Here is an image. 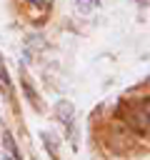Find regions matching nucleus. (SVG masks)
Instances as JSON below:
<instances>
[{
    "instance_id": "1",
    "label": "nucleus",
    "mask_w": 150,
    "mask_h": 160,
    "mask_svg": "<svg viewBox=\"0 0 150 160\" xmlns=\"http://www.w3.org/2000/svg\"><path fill=\"white\" fill-rule=\"evenodd\" d=\"M5 152H8L5 160H20V152H18V148H15L12 135H5Z\"/></svg>"
},
{
    "instance_id": "2",
    "label": "nucleus",
    "mask_w": 150,
    "mask_h": 160,
    "mask_svg": "<svg viewBox=\"0 0 150 160\" xmlns=\"http://www.w3.org/2000/svg\"><path fill=\"white\" fill-rule=\"evenodd\" d=\"M58 112H62V122L70 128L72 125V105L70 102H58Z\"/></svg>"
},
{
    "instance_id": "3",
    "label": "nucleus",
    "mask_w": 150,
    "mask_h": 160,
    "mask_svg": "<svg viewBox=\"0 0 150 160\" xmlns=\"http://www.w3.org/2000/svg\"><path fill=\"white\" fill-rule=\"evenodd\" d=\"M75 5H78L80 12H90V10L98 5V0H75Z\"/></svg>"
},
{
    "instance_id": "4",
    "label": "nucleus",
    "mask_w": 150,
    "mask_h": 160,
    "mask_svg": "<svg viewBox=\"0 0 150 160\" xmlns=\"http://www.w3.org/2000/svg\"><path fill=\"white\" fill-rule=\"evenodd\" d=\"M22 88H25V95H28V100H30L32 105H38V95H35V90L30 88V82H28V80H22Z\"/></svg>"
},
{
    "instance_id": "5",
    "label": "nucleus",
    "mask_w": 150,
    "mask_h": 160,
    "mask_svg": "<svg viewBox=\"0 0 150 160\" xmlns=\"http://www.w3.org/2000/svg\"><path fill=\"white\" fill-rule=\"evenodd\" d=\"M0 80H2L5 85H10V78H8V70H5V65H2V58H0Z\"/></svg>"
},
{
    "instance_id": "6",
    "label": "nucleus",
    "mask_w": 150,
    "mask_h": 160,
    "mask_svg": "<svg viewBox=\"0 0 150 160\" xmlns=\"http://www.w3.org/2000/svg\"><path fill=\"white\" fill-rule=\"evenodd\" d=\"M142 112H145V118H148V122H150V98L145 100V108H142Z\"/></svg>"
},
{
    "instance_id": "7",
    "label": "nucleus",
    "mask_w": 150,
    "mask_h": 160,
    "mask_svg": "<svg viewBox=\"0 0 150 160\" xmlns=\"http://www.w3.org/2000/svg\"><path fill=\"white\" fill-rule=\"evenodd\" d=\"M28 2H32V5H45V0H28Z\"/></svg>"
}]
</instances>
